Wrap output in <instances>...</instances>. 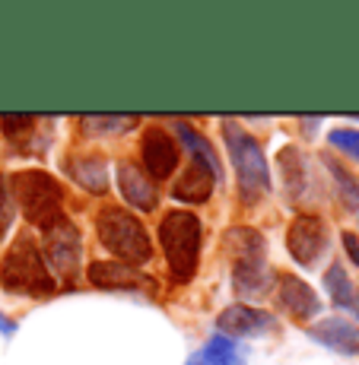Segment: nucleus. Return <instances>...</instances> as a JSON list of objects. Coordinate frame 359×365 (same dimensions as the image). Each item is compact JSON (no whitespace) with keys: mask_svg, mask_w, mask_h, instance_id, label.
Masks as SVG:
<instances>
[{"mask_svg":"<svg viewBox=\"0 0 359 365\" xmlns=\"http://www.w3.org/2000/svg\"><path fill=\"white\" fill-rule=\"evenodd\" d=\"M277 302H280V308H286L295 321H312V318H318V312H321L318 292H315L305 279L293 277V273L277 277Z\"/></svg>","mask_w":359,"mask_h":365,"instance_id":"12","label":"nucleus"},{"mask_svg":"<svg viewBox=\"0 0 359 365\" xmlns=\"http://www.w3.org/2000/svg\"><path fill=\"white\" fill-rule=\"evenodd\" d=\"M67 172L74 181L89 194H105L108 191V163L102 156H74L67 163Z\"/></svg>","mask_w":359,"mask_h":365,"instance_id":"18","label":"nucleus"},{"mask_svg":"<svg viewBox=\"0 0 359 365\" xmlns=\"http://www.w3.org/2000/svg\"><path fill=\"white\" fill-rule=\"evenodd\" d=\"M232 248V286L245 299H261L270 289V267H267V242L261 232L248 226H236L226 232Z\"/></svg>","mask_w":359,"mask_h":365,"instance_id":"2","label":"nucleus"},{"mask_svg":"<svg viewBox=\"0 0 359 365\" xmlns=\"http://www.w3.org/2000/svg\"><path fill=\"white\" fill-rule=\"evenodd\" d=\"M277 165H280V181H283V191L290 200H302V194L308 191V165L302 150L295 146H283L277 153Z\"/></svg>","mask_w":359,"mask_h":365,"instance_id":"17","label":"nucleus"},{"mask_svg":"<svg viewBox=\"0 0 359 365\" xmlns=\"http://www.w3.org/2000/svg\"><path fill=\"white\" fill-rule=\"evenodd\" d=\"M223 137H226V150L232 168H236L238 191L248 203H255L258 197H264L270 191V168H267L261 143L248 130L238 128L236 121H223Z\"/></svg>","mask_w":359,"mask_h":365,"instance_id":"6","label":"nucleus"},{"mask_svg":"<svg viewBox=\"0 0 359 365\" xmlns=\"http://www.w3.org/2000/svg\"><path fill=\"white\" fill-rule=\"evenodd\" d=\"M0 334H4V336H13V334H16V321L6 318V314H0Z\"/></svg>","mask_w":359,"mask_h":365,"instance_id":"26","label":"nucleus"},{"mask_svg":"<svg viewBox=\"0 0 359 365\" xmlns=\"http://www.w3.org/2000/svg\"><path fill=\"white\" fill-rule=\"evenodd\" d=\"M140 156H143V165H146V175H150L153 181H166L168 175L178 168V146H175V140L168 137V130L163 128H150L143 133V140H140Z\"/></svg>","mask_w":359,"mask_h":365,"instance_id":"10","label":"nucleus"},{"mask_svg":"<svg viewBox=\"0 0 359 365\" xmlns=\"http://www.w3.org/2000/svg\"><path fill=\"white\" fill-rule=\"evenodd\" d=\"M96 232H98V242L128 267H140L153 257V242H150L146 226L133 213H128L124 207L98 210Z\"/></svg>","mask_w":359,"mask_h":365,"instance_id":"3","label":"nucleus"},{"mask_svg":"<svg viewBox=\"0 0 359 365\" xmlns=\"http://www.w3.org/2000/svg\"><path fill=\"white\" fill-rule=\"evenodd\" d=\"M10 222H13V194H10V185L0 178V238L10 229Z\"/></svg>","mask_w":359,"mask_h":365,"instance_id":"24","label":"nucleus"},{"mask_svg":"<svg viewBox=\"0 0 359 365\" xmlns=\"http://www.w3.org/2000/svg\"><path fill=\"white\" fill-rule=\"evenodd\" d=\"M308 336L340 356H359V327L347 318H321L308 327Z\"/></svg>","mask_w":359,"mask_h":365,"instance_id":"14","label":"nucleus"},{"mask_svg":"<svg viewBox=\"0 0 359 365\" xmlns=\"http://www.w3.org/2000/svg\"><path fill=\"white\" fill-rule=\"evenodd\" d=\"M10 194H13V203L23 210V216L32 226L48 229L58 220H64V191L41 168H26V172L13 175Z\"/></svg>","mask_w":359,"mask_h":365,"instance_id":"4","label":"nucleus"},{"mask_svg":"<svg viewBox=\"0 0 359 365\" xmlns=\"http://www.w3.org/2000/svg\"><path fill=\"white\" fill-rule=\"evenodd\" d=\"M286 251L299 267H315L318 257L328 251V226L321 216L299 213L286 232Z\"/></svg>","mask_w":359,"mask_h":365,"instance_id":"8","label":"nucleus"},{"mask_svg":"<svg viewBox=\"0 0 359 365\" xmlns=\"http://www.w3.org/2000/svg\"><path fill=\"white\" fill-rule=\"evenodd\" d=\"M325 289L330 302H334L337 308H353L356 305V289H353V279H350V273L343 270V264H330L325 270Z\"/></svg>","mask_w":359,"mask_h":365,"instance_id":"20","label":"nucleus"},{"mask_svg":"<svg viewBox=\"0 0 359 365\" xmlns=\"http://www.w3.org/2000/svg\"><path fill=\"white\" fill-rule=\"evenodd\" d=\"M131 124H133V118H115V115H108V118L83 115L80 118V128L86 133H118V130L131 128Z\"/></svg>","mask_w":359,"mask_h":365,"instance_id":"22","label":"nucleus"},{"mask_svg":"<svg viewBox=\"0 0 359 365\" xmlns=\"http://www.w3.org/2000/svg\"><path fill=\"white\" fill-rule=\"evenodd\" d=\"M118 191L121 197L131 203L140 213H153L159 207V187L153 185V178L133 163H121L118 165Z\"/></svg>","mask_w":359,"mask_h":365,"instance_id":"13","label":"nucleus"},{"mask_svg":"<svg viewBox=\"0 0 359 365\" xmlns=\"http://www.w3.org/2000/svg\"><path fill=\"white\" fill-rule=\"evenodd\" d=\"M41 257H45L48 270H54V277L74 283L80 277V257H83V238L76 232V226L67 220H58L54 226L41 229Z\"/></svg>","mask_w":359,"mask_h":365,"instance_id":"7","label":"nucleus"},{"mask_svg":"<svg viewBox=\"0 0 359 365\" xmlns=\"http://www.w3.org/2000/svg\"><path fill=\"white\" fill-rule=\"evenodd\" d=\"M220 334L232 336V340H242V336H264L270 331H277V318L264 308H251V305H229L223 308V314L216 318Z\"/></svg>","mask_w":359,"mask_h":365,"instance_id":"9","label":"nucleus"},{"mask_svg":"<svg viewBox=\"0 0 359 365\" xmlns=\"http://www.w3.org/2000/svg\"><path fill=\"white\" fill-rule=\"evenodd\" d=\"M216 175L210 172L207 165H201V163H188V168L181 172V178L175 181V187H172V197L178 200V203H207L210 200V194H213V187H216Z\"/></svg>","mask_w":359,"mask_h":365,"instance_id":"16","label":"nucleus"},{"mask_svg":"<svg viewBox=\"0 0 359 365\" xmlns=\"http://www.w3.org/2000/svg\"><path fill=\"white\" fill-rule=\"evenodd\" d=\"M251 349L226 334H213L201 349L188 359V365H245Z\"/></svg>","mask_w":359,"mask_h":365,"instance_id":"15","label":"nucleus"},{"mask_svg":"<svg viewBox=\"0 0 359 365\" xmlns=\"http://www.w3.org/2000/svg\"><path fill=\"white\" fill-rule=\"evenodd\" d=\"M325 168L330 172V178H334L343 207H347V210H359V181L340 163H337V159H330V156H325Z\"/></svg>","mask_w":359,"mask_h":365,"instance_id":"21","label":"nucleus"},{"mask_svg":"<svg viewBox=\"0 0 359 365\" xmlns=\"http://www.w3.org/2000/svg\"><path fill=\"white\" fill-rule=\"evenodd\" d=\"M159 245L175 283H188L201 257V220L188 210H172L159 222Z\"/></svg>","mask_w":359,"mask_h":365,"instance_id":"5","label":"nucleus"},{"mask_svg":"<svg viewBox=\"0 0 359 365\" xmlns=\"http://www.w3.org/2000/svg\"><path fill=\"white\" fill-rule=\"evenodd\" d=\"M0 130H4V124H0Z\"/></svg>","mask_w":359,"mask_h":365,"instance_id":"28","label":"nucleus"},{"mask_svg":"<svg viewBox=\"0 0 359 365\" xmlns=\"http://www.w3.org/2000/svg\"><path fill=\"white\" fill-rule=\"evenodd\" d=\"M0 283L13 296H29V299H48L54 292V273L48 270L45 257H41L39 245L29 235L13 238L6 248L4 264H0Z\"/></svg>","mask_w":359,"mask_h":365,"instance_id":"1","label":"nucleus"},{"mask_svg":"<svg viewBox=\"0 0 359 365\" xmlns=\"http://www.w3.org/2000/svg\"><path fill=\"white\" fill-rule=\"evenodd\" d=\"M89 283L96 289H118V292H140L150 289L153 279L140 273L137 267H128L121 261H93L89 264Z\"/></svg>","mask_w":359,"mask_h":365,"instance_id":"11","label":"nucleus"},{"mask_svg":"<svg viewBox=\"0 0 359 365\" xmlns=\"http://www.w3.org/2000/svg\"><path fill=\"white\" fill-rule=\"evenodd\" d=\"M178 140H181V146L188 150V156H191L194 163L207 165L216 178H223V168H220V163H216V156H213V146H210L207 140L191 128V124H178Z\"/></svg>","mask_w":359,"mask_h":365,"instance_id":"19","label":"nucleus"},{"mask_svg":"<svg viewBox=\"0 0 359 365\" xmlns=\"http://www.w3.org/2000/svg\"><path fill=\"white\" fill-rule=\"evenodd\" d=\"M343 248H347L350 261L359 267V238H356V232H343Z\"/></svg>","mask_w":359,"mask_h":365,"instance_id":"25","label":"nucleus"},{"mask_svg":"<svg viewBox=\"0 0 359 365\" xmlns=\"http://www.w3.org/2000/svg\"><path fill=\"white\" fill-rule=\"evenodd\" d=\"M328 140H330V146H334V150H340L343 156H350V159H356V163H359V130L337 128V130L328 133Z\"/></svg>","mask_w":359,"mask_h":365,"instance_id":"23","label":"nucleus"},{"mask_svg":"<svg viewBox=\"0 0 359 365\" xmlns=\"http://www.w3.org/2000/svg\"><path fill=\"white\" fill-rule=\"evenodd\" d=\"M353 308H356V314H359V296H356V305Z\"/></svg>","mask_w":359,"mask_h":365,"instance_id":"27","label":"nucleus"}]
</instances>
